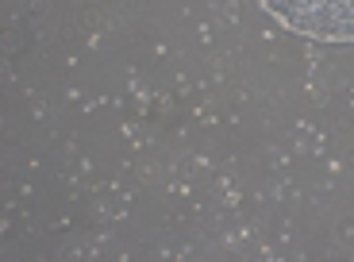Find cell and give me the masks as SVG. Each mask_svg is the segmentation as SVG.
Returning <instances> with one entry per match:
<instances>
[{"instance_id": "cell-1", "label": "cell", "mask_w": 354, "mask_h": 262, "mask_svg": "<svg viewBox=\"0 0 354 262\" xmlns=\"http://www.w3.org/2000/svg\"><path fill=\"white\" fill-rule=\"evenodd\" d=\"M285 31L316 43H354V0H258Z\"/></svg>"}]
</instances>
